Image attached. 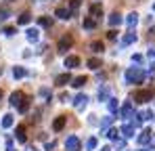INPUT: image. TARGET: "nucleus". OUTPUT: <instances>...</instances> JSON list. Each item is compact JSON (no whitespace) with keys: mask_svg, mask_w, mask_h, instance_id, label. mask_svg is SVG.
I'll return each instance as SVG.
<instances>
[{"mask_svg":"<svg viewBox=\"0 0 155 151\" xmlns=\"http://www.w3.org/2000/svg\"><path fill=\"white\" fill-rule=\"evenodd\" d=\"M23 101H25L23 92H21V90H17V92H13V95H11V101H8V103H11L13 107H19V105H21Z\"/></svg>","mask_w":155,"mask_h":151,"instance_id":"nucleus-1","label":"nucleus"},{"mask_svg":"<svg viewBox=\"0 0 155 151\" xmlns=\"http://www.w3.org/2000/svg\"><path fill=\"white\" fill-rule=\"evenodd\" d=\"M65 147H67V151H78L80 149V141H78L76 136H69L67 143H65Z\"/></svg>","mask_w":155,"mask_h":151,"instance_id":"nucleus-2","label":"nucleus"},{"mask_svg":"<svg viewBox=\"0 0 155 151\" xmlns=\"http://www.w3.org/2000/svg\"><path fill=\"white\" fill-rule=\"evenodd\" d=\"M69 46H71V36H63V38L59 40V50H61V52H65Z\"/></svg>","mask_w":155,"mask_h":151,"instance_id":"nucleus-3","label":"nucleus"},{"mask_svg":"<svg viewBox=\"0 0 155 151\" xmlns=\"http://www.w3.org/2000/svg\"><path fill=\"white\" fill-rule=\"evenodd\" d=\"M15 136H17V141H19V143H25V128H23V126H17Z\"/></svg>","mask_w":155,"mask_h":151,"instance_id":"nucleus-4","label":"nucleus"},{"mask_svg":"<svg viewBox=\"0 0 155 151\" xmlns=\"http://www.w3.org/2000/svg\"><path fill=\"white\" fill-rule=\"evenodd\" d=\"M78 63H80L78 57H67V59H65V67H76Z\"/></svg>","mask_w":155,"mask_h":151,"instance_id":"nucleus-5","label":"nucleus"},{"mask_svg":"<svg viewBox=\"0 0 155 151\" xmlns=\"http://www.w3.org/2000/svg\"><path fill=\"white\" fill-rule=\"evenodd\" d=\"M11 126H13V116L6 113V116L2 118V128H11Z\"/></svg>","mask_w":155,"mask_h":151,"instance_id":"nucleus-6","label":"nucleus"},{"mask_svg":"<svg viewBox=\"0 0 155 151\" xmlns=\"http://www.w3.org/2000/svg\"><path fill=\"white\" fill-rule=\"evenodd\" d=\"M63 126H65V118L61 116V118H57V120H54V124H52V128H54V130H61Z\"/></svg>","mask_w":155,"mask_h":151,"instance_id":"nucleus-7","label":"nucleus"},{"mask_svg":"<svg viewBox=\"0 0 155 151\" xmlns=\"http://www.w3.org/2000/svg\"><path fill=\"white\" fill-rule=\"evenodd\" d=\"M27 40L29 42H36L38 40V29H27Z\"/></svg>","mask_w":155,"mask_h":151,"instance_id":"nucleus-8","label":"nucleus"},{"mask_svg":"<svg viewBox=\"0 0 155 151\" xmlns=\"http://www.w3.org/2000/svg\"><path fill=\"white\" fill-rule=\"evenodd\" d=\"M67 82H69V76H67V74H63V76L57 78V84H59V86H65Z\"/></svg>","mask_w":155,"mask_h":151,"instance_id":"nucleus-9","label":"nucleus"},{"mask_svg":"<svg viewBox=\"0 0 155 151\" xmlns=\"http://www.w3.org/2000/svg\"><path fill=\"white\" fill-rule=\"evenodd\" d=\"M29 19H31V17H29L27 13H23V15L17 19V23H19V25H27V23H29Z\"/></svg>","mask_w":155,"mask_h":151,"instance_id":"nucleus-10","label":"nucleus"},{"mask_svg":"<svg viewBox=\"0 0 155 151\" xmlns=\"http://www.w3.org/2000/svg\"><path fill=\"white\" fill-rule=\"evenodd\" d=\"M13 76H15V78H23V76H25V69H23V67H19V65H17V67H15V69H13Z\"/></svg>","mask_w":155,"mask_h":151,"instance_id":"nucleus-11","label":"nucleus"},{"mask_svg":"<svg viewBox=\"0 0 155 151\" xmlns=\"http://www.w3.org/2000/svg\"><path fill=\"white\" fill-rule=\"evenodd\" d=\"M57 17H61V19H67V17H69L67 8H57Z\"/></svg>","mask_w":155,"mask_h":151,"instance_id":"nucleus-12","label":"nucleus"},{"mask_svg":"<svg viewBox=\"0 0 155 151\" xmlns=\"http://www.w3.org/2000/svg\"><path fill=\"white\" fill-rule=\"evenodd\" d=\"M149 97H151V92H149V90H145V92H138V95H136V99H138V101H147Z\"/></svg>","mask_w":155,"mask_h":151,"instance_id":"nucleus-13","label":"nucleus"},{"mask_svg":"<svg viewBox=\"0 0 155 151\" xmlns=\"http://www.w3.org/2000/svg\"><path fill=\"white\" fill-rule=\"evenodd\" d=\"M38 21H40V25H42V27H51V19H48V17H40Z\"/></svg>","mask_w":155,"mask_h":151,"instance_id":"nucleus-14","label":"nucleus"},{"mask_svg":"<svg viewBox=\"0 0 155 151\" xmlns=\"http://www.w3.org/2000/svg\"><path fill=\"white\" fill-rule=\"evenodd\" d=\"M27 109H29V101H23V103L19 105V111H21V113H25Z\"/></svg>","mask_w":155,"mask_h":151,"instance_id":"nucleus-15","label":"nucleus"},{"mask_svg":"<svg viewBox=\"0 0 155 151\" xmlns=\"http://www.w3.org/2000/svg\"><path fill=\"white\" fill-rule=\"evenodd\" d=\"M88 65H90L92 69H97V67L101 65V61H99V59H90V61H88Z\"/></svg>","mask_w":155,"mask_h":151,"instance_id":"nucleus-16","label":"nucleus"},{"mask_svg":"<svg viewBox=\"0 0 155 151\" xmlns=\"http://www.w3.org/2000/svg\"><path fill=\"white\" fill-rule=\"evenodd\" d=\"M8 15H11V13H8L6 8H2V11H0V21H6V19H8Z\"/></svg>","mask_w":155,"mask_h":151,"instance_id":"nucleus-17","label":"nucleus"},{"mask_svg":"<svg viewBox=\"0 0 155 151\" xmlns=\"http://www.w3.org/2000/svg\"><path fill=\"white\" fill-rule=\"evenodd\" d=\"M86 101H88L86 97H82V95H80V97L76 99V105H78V107H82V105H86Z\"/></svg>","mask_w":155,"mask_h":151,"instance_id":"nucleus-18","label":"nucleus"},{"mask_svg":"<svg viewBox=\"0 0 155 151\" xmlns=\"http://www.w3.org/2000/svg\"><path fill=\"white\" fill-rule=\"evenodd\" d=\"M86 84V78H76V82H74V86H84Z\"/></svg>","mask_w":155,"mask_h":151,"instance_id":"nucleus-19","label":"nucleus"},{"mask_svg":"<svg viewBox=\"0 0 155 151\" xmlns=\"http://www.w3.org/2000/svg\"><path fill=\"white\" fill-rule=\"evenodd\" d=\"M84 27H86V29H92V27H94V21H92V19H86V21H84Z\"/></svg>","mask_w":155,"mask_h":151,"instance_id":"nucleus-20","label":"nucleus"},{"mask_svg":"<svg viewBox=\"0 0 155 151\" xmlns=\"http://www.w3.org/2000/svg\"><path fill=\"white\" fill-rule=\"evenodd\" d=\"M15 32H17V29H15V27H11V25H8V27H4V34H6V36H13Z\"/></svg>","mask_w":155,"mask_h":151,"instance_id":"nucleus-21","label":"nucleus"},{"mask_svg":"<svg viewBox=\"0 0 155 151\" xmlns=\"http://www.w3.org/2000/svg\"><path fill=\"white\" fill-rule=\"evenodd\" d=\"M92 49H94V52H101V50H103V44H101V42H94Z\"/></svg>","mask_w":155,"mask_h":151,"instance_id":"nucleus-22","label":"nucleus"},{"mask_svg":"<svg viewBox=\"0 0 155 151\" xmlns=\"http://www.w3.org/2000/svg\"><path fill=\"white\" fill-rule=\"evenodd\" d=\"M109 21H111L113 25H115V23H120V15H111V19H109Z\"/></svg>","mask_w":155,"mask_h":151,"instance_id":"nucleus-23","label":"nucleus"},{"mask_svg":"<svg viewBox=\"0 0 155 151\" xmlns=\"http://www.w3.org/2000/svg\"><path fill=\"white\" fill-rule=\"evenodd\" d=\"M94 145H97V141H94V139H90V141H88V149H94Z\"/></svg>","mask_w":155,"mask_h":151,"instance_id":"nucleus-24","label":"nucleus"},{"mask_svg":"<svg viewBox=\"0 0 155 151\" xmlns=\"http://www.w3.org/2000/svg\"><path fill=\"white\" fill-rule=\"evenodd\" d=\"M27 151H36V149H31V147H29V149H27Z\"/></svg>","mask_w":155,"mask_h":151,"instance_id":"nucleus-25","label":"nucleus"},{"mask_svg":"<svg viewBox=\"0 0 155 151\" xmlns=\"http://www.w3.org/2000/svg\"><path fill=\"white\" fill-rule=\"evenodd\" d=\"M0 99H2V92H0Z\"/></svg>","mask_w":155,"mask_h":151,"instance_id":"nucleus-26","label":"nucleus"}]
</instances>
